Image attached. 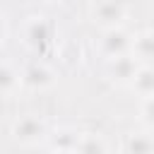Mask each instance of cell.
I'll list each match as a JSON object with an SVG mask.
<instances>
[{"instance_id": "11", "label": "cell", "mask_w": 154, "mask_h": 154, "mask_svg": "<svg viewBox=\"0 0 154 154\" xmlns=\"http://www.w3.org/2000/svg\"><path fill=\"white\" fill-rule=\"evenodd\" d=\"M17 89H22L19 72L10 63H0V96H12Z\"/></svg>"}, {"instance_id": "10", "label": "cell", "mask_w": 154, "mask_h": 154, "mask_svg": "<svg viewBox=\"0 0 154 154\" xmlns=\"http://www.w3.org/2000/svg\"><path fill=\"white\" fill-rule=\"evenodd\" d=\"M130 89H132L137 96H142V99L154 96V67H152V65H140L137 75H135L132 82H130Z\"/></svg>"}, {"instance_id": "6", "label": "cell", "mask_w": 154, "mask_h": 154, "mask_svg": "<svg viewBox=\"0 0 154 154\" xmlns=\"http://www.w3.org/2000/svg\"><path fill=\"white\" fill-rule=\"evenodd\" d=\"M24 38L31 48H43L46 43L53 41V24L46 17H29L24 26Z\"/></svg>"}, {"instance_id": "3", "label": "cell", "mask_w": 154, "mask_h": 154, "mask_svg": "<svg viewBox=\"0 0 154 154\" xmlns=\"http://www.w3.org/2000/svg\"><path fill=\"white\" fill-rule=\"evenodd\" d=\"M140 65H142V63H140L132 53H128V55L111 58V60H108V65H106V72H108V77H111L116 84L130 87V82H132V77L137 75Z\"/></svg>"}, {"instance_id": "14", "label": "cell", "mask_w": 154, "mask_h": 154, "mask_svg": "<svg viewBox=\"0 0 154 154\" xmlns=\"http://www.w3.org/2000/svg\"><path fill=\"white\" fill-rule=\"evenodd\" d=\"M5 34H7V22H5V14L0 12V43L5 41Z\"/></svg>"}, {"instance_id": "4", "label": "cell", "mask_w": 154, "mask_h": 154, "mask_svg": "<svg viewBox=\"0 0 154 154\" xmlns=\"http://www.w3.org/2000/svg\"><path fill=\"white\" fill-rule=\"evenodd\" d=\"M89 10H91V19L103 24L106 29L120 26V22L128 17V5L123 2H94Z\"/></svg>"}, {"instance_id": "8", "label": "cell", "mask_w": 154, "mask_h": 154, "mask_svg": "<svg viewBox=\"0 0 154 154\" xmlns=\"http://www.w3.org/2000/svg\"><path fill=\"white\" fill-rule=\"evenodd\" d=\"M123 154H154L152 132H130L123 140Z\"/></svg>"}, {"instance_id": "2", "label": "cell", "mask_w": 154, "mask_h": 154, "mask_svg": "<svg viewBox=\"0 0 154 154\" xmlns=\"http://www.w3.org/2000/svg\"><path fill=\"white\" fill-rule=\"evenodd\" d=\"M12 137L22 144H36L48 137V128L38 116H22L12 123Z\"/></svg>"}, {"instance_id": "12", "label": "cell", "mask_w": 154, "mask_h": 154, "mask_svg": "<svg viewBox=\"0 0 154 154\" xmlns=\"http://www.w3.org/2000/svg\"><path fill=\"white\" fill-rule=\"evenodd\" d=\"M75 154H106V142L99 132H82Z\"/></svg>"}, {"instance_id": "7", "label": "cell", "mask_w": 154, "mask_h": 154, "mask_svg": "<svg viewBox=\"0 0 154 154\" xmlns=\"http://www.w3.org/2000/svg\"><path fill=\"white\" fill-rule=\"evenodd\" d=\"M79 130L75 128H58L53 130L46 140H48V147L53 154H75V147L79 142Z\"/></svg>"}, {"instance_id": "1", "label": "cell", "mask_w": 154, "mask_h": 154, "mask_svg": "<svg viewBox=\"0 0 154 154\" xmlns=\"http://www.w3.org/2000/svg\"><path fill=\"white\" fill-rule=\"evenodd\" d=\"M132 48V34L120 24V26H111V29H103L101 34V41H99V51L106 60L111 58H118V55H128Z\"/></svg>"}, {"instance_id": "5", "label": "cell", "mask_w": 154, "mask_h": 154, "mask_svg": "<svg viewBox=\"0 0 154 154\" xmlns=\"http://www.w3.org/2000/svg\"><path fill=\"white\" fill-rule=\"evenodd\" d=\"M19 79H22V87L36 91V89L51 87V84L55 82V75H53V70H51L46 63H31V65H26V67L19 72Z\"/></svg>"}, {"instance_id": "13", "label": "cell", "mask_w": 154, "mask_h": 154, "mask_svg": "<svg viewBox=\"0 0 154 154\" xmlns=\"http://www.w3.org/2000/svg\"><path fill=\"white\" fill-rule=\"evenodd\" d=\"M140 123L147 130H154V96L142 99V103H140Z\"/></svg>"}, {"instance_id": "15", "label": "cell", "mask_w": 154, "mask_h": 154, "mask_svg": "<svg viewBox=\"0 0 154 154\" xmlns=\"http://www.w3.org/2000/svg\"><path fill=\"white\" fill-rule=\"evenodd\" d=\"M51 154H53V152H51Z\"/></svg>"}, {"instance_id": "9", "label": "cell", "mask_w": 154, "mask_h": 154, "mask_svg": "<svg viewBox=\"0 0 154 154\" xmlns=\"http://www.w3.org/2000/svg\"><path fill=\"white\" fill-rule=\"evenodd\" d=\"M130 53L144 65V60H154V29L140 31L137 36H132V48Z\"/></svg>"}]
</instances>
